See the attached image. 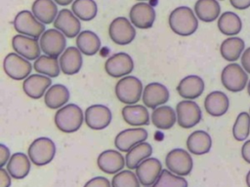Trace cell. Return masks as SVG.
<instances>
[{
    "instance_id": "11",
    "label": "cell",
    "mask_w": 250,
    "mask_h": 187,
    "mask_svg": "<svg viewBox=\"0 0 250 187\" xmlns=\"http://www.w3.org/2000/svg\"><path fill=\"white\" fill-rule=\"evenodd\" d=\"M66 41L64 35L58 29L45 30L40 37V48L45 55L57 58L63 53Z\"/></svg>"
},
{
    "instance_id": "13",
    "label": "cell",
    "mask_w": 250,
    "mask_h": 187,
    "mask_svg": "<svg viewBox=\"0 0 250 187\" xmlns=\"http://www.w3.org/2000/svg\"><path fill=\"white\" fill-rule=\"evenodd\" d=\"M110 110L102 104H94L89 106L85 111L84 120L86 125L92 130L105 129L111 122Z\"/></svg>"
},
{
    "instance_id": "29",
    "label": "cell",
    "mask_w": 250,
    "mask_h": 187,
    "mask_svg": "<svg viewBox=\"0 0 250 187\" xmlns=\"http://www.w3.org/2000/svg\"><path fill=\"white\" fill-rule=\"evenodd\" d=\"M245 48L244 41L239 37H229L225 39L220 47V53L224 59L229 62L236 61L242 56Z\"/></svg>"
},
{
    "instance_id": "34",
    "label": "cell",
    "mask_w": 250,
    "mask_h": 187,
    "mask_svg": "<svg viewBox=\"0 0 250 187\" xmlns=\"http://www.w3.org/2000/svg\"><path fill=\"white\" fill-rule=\"evenodd\" d=\"M219 30L228 36H233L240 32L242 22L240 18L233 12L223 13L218 19Z\"/></svg>"
},
{
    "instance_id": "5",
    "label": "cell",
    "mask_w": 250,
    "mask_h": 187,
    "mask_svg": "<svg viewBox=\"0 0 250 187\" xmlns=\"http://www.w3.org/2000/svg\"><path fill=\"white\" fill-rule=\"evenodd\" d=\"M14 27L17 32L31 38L38 39L45 32V25L29 11H21L14 19Z\"/></svg>"
},
{
    "instance_id": "42",
    "label": "cell",
    "mask_w": 250,
    "mask_h": 187,
    "mask_svg": "<svg viewBox=\"0 0 250 187\" xmlns=\"http://www.w3.org/2000/svg\"><path fill=\"white\" fill-rule=\"evenodd\" d=\"M241 64L243 69L250 74V47L243 52L241 56Z\"/></svg>"
},
{
    "instance_id": "16",
    "label": "cell",
    "mask_w": 250,
    "mask_h": 187,
    "mask_svg": "<svg viewBox=\"0 0 250 187\" xmlns=\"http://www.w3.org/2000/svg\"><path fill=\"white\" fill-rule=\"evenodd\" d=\"M147 138V131L142 128L127 129L115 136L114 145L121 152H128L137 144Z\"/></svg>"
},
{
    "instance_id": "49",
    "label": "cell",
    "mask_w": 250,
    "mask_h": 187,
    "mask_svg": "<svg viewBox=\"0 0 250 187\" xmlns=\"http://www.w3.org/2000/svg\"><path fill=\"white\" fill-rule=\"evenodd\" d=\"M247 92H248V94L250 95V80H249V82L247 84Z\"/></svg>"
},
{
    "instance_id": "28",
    "label": "cell",
    "mask_w": 250,
    "mask_h": 187,
    "mask_svg": "<svg viewBox=\"0 0 250 187\" xmlns=\"http://www.w3.org/2000/svg\"><path fill=\"white\" fill-rule=\"evenodd\" d=\"M122 117L130 126H146L149 124L148 110L143 105H127L122 108Z\"/></svg>"
},
{
    "instance_id": "40",
    "label": "cell",
    "mask_w": 250,
    "mask_h": 187,
    "mask_svg": "<svg viewBox=\"0 0 250 187\" xmlns=\"http://www.w3.org/2000/svg\"><path fill=\"white\" fill-rule=\"evenodd\" d=\"M112 187H140L138 176L130 170H123L115 174L111 182Z\"/></svg>"
},
{
    "instance_id": "38",
    "label": "cell",
    "mask_w": 250,
    "mask_h": 187,
    "mask_svg": "<svg viewBox=\"0 0 250 187\" xmlns=\"http://www.w3.org/2000/svg\"><path fill=\"white\" fill-rule=\"evenodd\" d=\"M250 133V115L247 112H241L237 115L232 127V135L235 140H246Z\"/></svg>"
},
{
    "instance_id": "1",
    "label": "cell",
    "mask_w": 250,
    "mask_h": 187,
    "mask_svg": "<svg viewBox=\"0 0 250 187\" xmlns=\"http://www.w3.org/2000/svg\"><path fill=\"white\" fill-rule=\"evenodd\" d=\"M168 22L172 31L181 36H189L198 27L195 15L190 8L186 6L174 9L169 16Z\"/></svg>"
},
{
    "instance_id": "44",
    "label": "cell",
    "mask_w": 250,
    "mask_h": 187,
    "mask_svg": "<svg viewBox=\"0 0 250 187\" xmlns=\"http://www.w3.org/2000/svg\"><path fill=\"white\" fill-rule=\"evenodd\" d=\"M9 174L4 168H0V187H10L11 177Z\"/></svg>"
},
{
    "instance_id": "7",
    "label": "cell",
    "mask_w": 250,
    "mask_h": 187,
    "mask_svg": "<svg viewBox=\"0 0 250 187\" xmlns=\"http://www.w3.org/2000/svg\"><path fill=\"white\" fill-rule=\"evenodd\" d=\"M3 69L11 79L20 81L28 77L32 65L17 53H9L3 60Z\"/></svg>"
},
{
    "instance_id": "50",
    "label": "cell",
    "mask_w": 250,
    "mask_h": 187,
    "mask_svg": "<svg viewBox=\"0 0 250 187\" xmlns=\"http://www.w3.org/2000/svg\"><path fill=\"white\" fill-rule=\"evenodd\" d=\"M138 1H145V0H138Z\"/></svg>"
},
{
    "instance_id": "39",
    "label": "cell",
    "mask_w": 250,
    "mask_h": 187,
    "mask_svg": "<svg viewBox=\"0 0 250 187\" xmlns=\"http://www.w3.org/2000/svg\"><path fill=\"white\" fill-rule=\"evenodd\" d=\"M145 187H188V181L180 175H175L167 169H163L151 186Z\"/></svg>"
},
{
    "instance_id": "36",
    "label": "cell",
    "mask_w": 250,
    "mask_h": 187,
    "mask_svg": "<svg viewBox=\"0 0 250 187\" xmlns=\"http://www.w3.org/2000/svg\"><path fill=\"white\" fill-rule=\"evenodd\" d=\"M34 70L39 74H44L48 77L55 78L59 76L61 71L60 61L57 58L43 55L35 59L33 64Z\"/></svg>"
},
{
    "instance_id": "17",
    "label": "cell",
    "mask_w": 250,
    "mask_h": 187,
    "mask_svg": "<svg viewBox=\"0 0 250 187\" xmlns=\"http://www.w3.org/2000/svg\"><path fill=\"white\" fill-rule=\"evenodd\" d=\"M12 47L18 55L26 59L33 60L40 56V43L35 38L21 34L16 35L12 39Z\"/></svg>"
},
{
    "instance_id": "24",
    "label": "cell",
    "mask_w": 250,
    "mask_h": 187,
    "mask_svg": "<svg viewBox=\"0 0 250 187\" xmlns=\"http://www.w3.org/2000/svg\"><path fill=\"white\" fill-rule=\"evenodd\" d=\"M59 61L62 73L66 75L76 74L82 66L81 52L76 47H68L61 55Z\"/></svg>"
},
{
    "instance_id": "19",
    "label": "cell",
    "mask_w": 250,
    "mask_h": 187,
    "mask_svg": "<svg viewBox=\"0 0 250 187\" xmlns=\"http://www.w3.org/2000/svg\"><path fill=\"white\" fill-rule=\"evenodd\" d=\"M144 104L150 108L155 109L157 106L164 104L169 99V92L165 86L160 83H150L146 86L143 93Z\"/></svg>"
},
{
    "instance_id": "37",
    "label": "cell",
    "mask_w": 250,
    "mask_h": 187,
    "mask_svg": "<svg viewBox=\"0 0 250 187\" xmlns=\"http://www.w3.org/2000/svg\"><path fill=\"white\" fill-rule=\"evenodd\" d=\"M71 10L79 19L85 21L92 20L98 12L97 4L94 0H74Z\"/></svg>"
},
{
    "instance_id": "32",
    "label": "cell",
    "mask_w": 250,
    "mask_h": 187,
    "mask_svg": "<svg viewBox=\"0 0 250 187\" xmlns=\"http://www.w3.org/2000/svg\"><path fill=\"white\" fill-rule=\"evenodd\" d=\"M76 46L83 55L94 56L101 48V40L93 31L85 30L77 35Z\"/></svg>"
},
{
    "instance_id": "27",
    "label": "cell",
    "mask_w": 250,
    "mask_h": 187,
    "mask_svg": "<svg viewBox=\"0 0 250 187\" xmlns=\"http://www.w3.org/2000/svg\"><path fill=\"white\" fill-rule=\"evenodd\" d=\"M69 100V92L67 88L61 84L51 86L44 95V101L50 109L62 108Z\"/></svg>"
},
{
    "instance_id": "51",
    "label": "cell",
    "mask_w": 250,
    "mask_h": 187,
    "mask_svg": "<svg viewBox=\"0 0 250 187\" xmlns=\"http://www.w3.org/2000/svg\"><path fill=\"white\" fill-rule=\"evenodd\" d=\"M249 112H250V109H249Z\"/></svg>"
},
{
    "instance_id": "21",
    "label": "cell",
    "mask_w": 250,
    "mask_h": 187,
    "mask_svg": "<svg viewBox=\"0 0 250 187\" xmlns=\"http://www.w3.org/2000/svg\"><path fill=\"white\" fill-rule=\"evenodd\" d=\"M97 164L102 171L113 174L120 171L124 168L126 162L124 157L116 150H105L99 155Z\"/></svg>"
},
{
    "instance_id": "3",
    "label": "cell",
    "mask_w": 250,
    "mask_h": 187,
    "mask_svg": "<svg viewBox=\"0 0 250 187\" xmlns=\"http://www.w3.org/2000/svg\"><path fill=\"white\" fill-rule=\"evenodd\" d=\"M143 84L134 76H125L115 85V95L118 100L125 104H134L141 99Z\"/></svg>"
},
{
    "instance_id": "20",
    "label": "cell",
    "mask_w": 250,
    "mask_h": 187,
    "mask_svg": "<svg viewBox=\"0 0 250 187\" xmlns=\"http://www.w3.org/2000/svg\"><path fill=\"white\" fill-rule=\"evenodd\" d=\"M51 84L52 80L48 76L32 74L23 81L22 90L27 96L38 99L45 95L46 90L51 87Z\"/></svg>"
},
{
    "instance_id": "2",
    "label": "cell",
    "mask_w": 250,
    "mask_h": 187,
    "mask_svg": "<svg viewBox=\"0 0 250 187\" xmlns=\"http://www.w3.org/2000/svg\"><path fill=\"white\" fill-rule=\"evenodd\" d=\"M83 112L81 108L73 103L62 106L55 115L56 127L62 132L71 133L81 127L83 123Z\"/></svg>"
},
{
    "instance_id": "9",
    "label": "cell",
    "mask_w": 250,
    "mask_h": 187,
    "mask_svg": "<svg viewBox=\"0 0 250 187\" xmlns=\"http://www.w3.org/2000/svg\"><path fill=\"white\" fill-rule=\"evenodd\" d=\"M108 35L112 42L117 45H128L136 36V30L126 18L119 17L114 19L108 27Z\"/></svg>"
},
{
    "instance_id": "4",
    "label": "cell",
    "mask_w": 250,
    "mask_h": 187,
    "mask_svg": "<svg viewBox=\"0 0 250 187\" xmlns=\"http://www.w3.org/2000/svg\"><path fill=\"white\" fill-rule=\"evenodd\" d=\"M223 86L231 93H238L248 84L247 72L239 64L232 62L224 67L221 73Z\"/></svg>"
},
{
    "instance_id": "47",
    "label": "cell",
    "mask_w": 250,
    "mask_h": 187,
    "mask_svg": "<svg viewBox=\"0 0 250 187\" xmlns=\"http://www.w3.org/2000/svg\"><path fill=\"white\" fill-rule=\"evenodd\" d=\"M54 2H56L57 4L61 5V6H67L69 5L73 0H53Z\"/></svg>"
},
{
    "instance_id": "35",
    "label": "cell",
    "mask_w": 250,
    "mask_h": 187,
    "mask_svg": "<svg viewBox=\"0 0 250 187\" xmlns=\"http://www.w3.org/2000/svg\"><path fill=\"white\" fill-rule=\"evenodd\" d=\"M152 153V147L147 142H141L134 146L131 150L128 151L125 162L128 168L133 169L137 168V167L146 159H147Z\"/></svg>"
},
{
    "instance_id": "30",
    "label": "cell",
    "mask_w": 250,
    "mask_h": 187,
    "mask_svg": "<svg viewBox=\"0 0 250 187\" xmlns=\"http://www.w3.org/2000/svg\"><path fill=\"white\" fill-rule=\"evenodd\" d=\"M196 17L204 22H212L221 13V7L217 0H197L194 4Z\"/></svg>"
},
{
    "instance_id": "25",
    "label": "cell",
    "mask_w": 250,
    "mask_h": 187,
    "mask_svg": "<svg viewBox=\"0 0 250 187\" xmlns=\"http://www.w3.org/2000/svg\"><path fill=\"white\" fill-rule=\"evenodd\" d=\"M34 17L44 24L52 23L58 16V7L53 0H35L31 6Z\"/></svg>"
},
{
    "instance_id": "31",
    "label": "cell",
    "mask_w": 250,
    "mask_h": 187,
    "mask_svg": "<svg viewBox=\"0 0 250 187\" xmlns=\"http://www.w3.org/2000/svg\"><path fill=\"white\" fill-rule=\"evenodd\" d=\"M30 170V162L27 156L23 153L18 152L11 156L7 164V171L16 179H22Z\"/></svg>"
},
{
    "instance_id": "15",
    "label": "cell",
    "mask_w": 250,
    "mask_h": 187,
    "mask_svg": "<svg viewBox=\"0 0 250 187\" xmlns=\"http://www.w3.org/2000/svg\"><path fill=\"white\" fill-rule=\"evenodd\" d=\"M53 24L67 38H74L80 33L81 29L78 18L68 9L61 10Z\"/></svg>"
},
{
    "instance_id": "46",
    "label": "cell",
    "mask_w": 250,
    "mask_h": 187,
    "mask_svg": "<svg viewBox=\"0 0 250 187\" xmlns=\"http://www.w3.org/2000/svg\"><path fill=\"white\" fill-rule=\"evenodd\" d=\"M241 156L246 163L250 164V139L243 143L241 148Z\"/></svg>"
},
{
    "instance_id": "45",
    "label": "cell",
    "mask_w": 250,
    "mask_h": 187,
    "mask_svg": "<svg viewBox=\"0 0 250 187\" xmlns=\"http://www.w3.org/2000/svg\"><path fill=\"white\" fill-rule=\"evenodd\" d=\"M229 3L236 10H245L250 7V0H229Z\"/></svg>"
},
{
    "instance_id": "41",
    "label": "cell",
    "mask_w": 250,
    "mask_h": 187,
    "mask_svg": "<svg viewBox=\"0 0 250 187\" xmlns=\"http://www.w3.org/2000/svg\"><path fill=\"white\" fill-rule=\"evenodd\" d=\"M84 187H112L109 180L103 176H97L86 182Z\"/></svg>"
},
{
    "instance_id": "43",
    "label": "cell",
    "mask_w": 250,
    "mask_h": 187,
    "mask_svg": "<svg viewBox=\"0 0 250 187\" xmlns=\"http://www.w3.org/2000/svg\"><path fill=\"white\" fill-rule=\"evenodd\" d=\"M9 158H10V151L8 147H6L4 144H0V167L1 168L7 164Z\"/></svg>"
},
{
    "instance_id": "14",
    "label": "cell",
    "mask_w": 250,
    "mask_h": 187,
    "mask_svg": "<svg viewBox=\"0 0 250 187\" xmlns=\"http://www.w3.org/2000/svg\"><path fill=\"white\" fill-rule=\"evenodd\" d=\"M129 17L133 25L141 29H147L155 20V11L150 4L139 2L131 8Z\"/></svg>"
},
{
    "instance_id": "26",
    "label": "cell",
    "mask_w": 250,
    "mask_h": 187,
    "mask_svg": "<svg viewBox=\"0 0 250 187\" xmlns=\"http://www.w3.org/2000/svg\"><path fill=\"white\" fill-rule=\"evenodd\" d=\"M211 146V136L204 131H195L191 132L187 139L188 150L194 155H203L208 153Z\"/></svg>"
},
{
    "instance_id": "8",
    "label": "cell",
    "mask_w": 250,
    "mask_h": 187,
    "mask_svg": "<svg viewBox=\"0 0 250 187\" xmlns=\"http://www.w3.org/2000/svg\"><path fill=\"white\" fill-rule=\"evenodd\" d=\"M165 165L173 173L180 176H185L190 173L193 162L188 151L181 148H176L167 154L165 158Z\"/></svg>"
},
{
    "instance_id": "6",
    "label": "cell",
    "mask_w": 250,
    "mask_h": 187,
    "mask_svg": "<svg viewBox=\"0 0 250 187\" xmlns=\"http://www.w3.org/2000/svg\"><path fill=\"white\" fill-rule=\"evenodd\" d=\"M56 145L48 137L34 139L28 147V157L36 166H45L55 157Z\"/></svg>"
},
{
    "instance_id": "23",
    "label": "cell",
    "mask_w": 250,
    "mask_h": 187,
    "mask_svg": "<svg viewBox=\"0 0 250 187\" xmlns=\"http://www.w3.org/2000/svg\"><path fill=\"white\" fill-rule=\"evenodd\" d=\"M229 107V100L226 94L220 91H214L208 94L204 99V108L206 112L213 117H220L227 113Z\"/></svg>"
},
{
    "instance_id": "22",
    "label": "cell",
    "mask_w": 250,
    "mask_h": 187,
    "mask_svg": "<svg viewBox=\"0 0 250 187\" xmlns=\"http://www.w3.org/2000/svg\"><path fill=\"white\" fill-rule=\"evenodd\" d=\"M203 91L204 82L202 78L196 75H188L183 78L177 86V92L180 96L189 100L200 96Z\"/></svg>"
},
{
    "instance_id": "18",
    "label": "cell",
    "mask_w": 250,
    "mask_h": 187,
    "mask_svg": "<svg viewBox=\"0 0 250 187\" xmlns=\"http://www.w3.org/2000/svg\"><path fill=\"white\" fill-rule=\"evenodd\" d=\"M162 171V165L156 158H147L136 168L139 181L144 186H151L159 177Z\"/></svg>"
},
{
    "instance_id": "10",
    "label": "cell",
    "mask_w": 250,
    "mask_h": 187,
    "mask_svg": "<svg viewBox=\"0 0 250 187\" xmlns=\"http://www.w3.org/2000/svg\"><path fill=\"white\" fill-rule=\"evenodd\" d=\"M177 121L180 127L190 129L201 120V109L198 104L189 99L180 101L176 106Z\"/></svg>"
},
{
    "instance_id": "33",
    "label": "cell",
    "mask_w": 250,
    "mask_h": 187,
    "mask_svg": "<svg viewBox=\"0 0 250 187\" xmlns=\"http://www.w3.org/2000/svg\"><path fill=\"white\" fill-rule=\"evenodd\" d=\"M177 115L170 106H160L153 109L151 114L152 124L160 130H169L176 123Z\"/></svg>"
},
{
    "instance_id": "48",
    "label": "cell",
    "mask_w": 250,
    "mask_h": 187,
    "mask_svg": "<svg viewBox=\"0 0 250 187\" xmlns=\"http://www.w3.org/2000/svg\"><path fill=\"white\" fill-rule=\"evenodd\" d=\"M246 184H247V186L248 187H250V170L247 172V174H246Z\"/></svg>"
},
{
    "instance_id": "12",
    "label": "cell",
    "mask_w": 250,
    "mask_h": 187,
    "mask_svg": "<svg viewBox=\"0 0 250 187\" xmlns=\"http://www.w3.org/2000/svg\"><path fill=\"white\" fill-rule=\"evenodd\" d=\"M134 69V61L132 57L126 53H117L109 56L104 63L105 72L113 77L120 78L129 73Z\"/></svg>"
}]
</instances>
